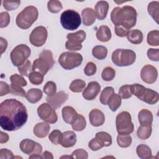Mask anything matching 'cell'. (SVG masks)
Returning a JSON list of instances; mask_svg holds the SVG:
<instances>
[{
  "instance_id": "1",
  "label": "cell",
  "mask_w": 159,
  "mask_h": 159,
  "mask_svg": "<svg viewBox=\"0 0 159 159\" xmlns=\"http://www.w3.org/2000/svg\"><path fill=\"white\" fill-rule=\"evenodd\" d=\"M27 112L25 106L15 99H8L0 104V125L7 131L21 128L27 122Z\"/></svg>"
},
{
  "instance_id": "2",
  "label": "cell",
  "mask_w": 159,
  "mask_h": 159,
  "mask_svg": "<svg viewBox=\"0 0 159 159\" xmlns=\"http://www.w3.org/2000/svg\"><path fill=\"white\" fill-rule=\"evenodd\" d=\"M137 11L130 6L122 7H116L111 13V19L115 26H122L129 30L135 25L137 21Z\"/></svg>"
},
{
  "instance_id": "3",
  "label": "cell",
  "mask_w": 159,
  "mask_h": 159,
  "mask_svg": "<svg viewBox=\"0 0 159 159\" xmlns=\"http://www.w3.org/2000/svg\"><path fill=\"white\" fill-rule=\"evenodd\" d=\"M39 12L37 7L29 6L25 7L16 17L17 25L22 29H29L37 19Z\"/></svg>"
},
{
  "instance_id": "4",
  "label": "cell",
  "mask_w": 159,
  "mask_h": 159,
  "mask_svg": "<svg viewBox=\"0 0 159 159\" xmlns=\"http://www.w3.org/2000/svg\"><path fill=\"white\" fill-rule=\"evenodd\" d=\"M131 92L139 99L149 104H154L158 101V93L149 88H146L140 84L130 85Z\"/></svg>"
},
{
  "instance_id": "5",
  "label": "cell",
  "mask_w": 159,
  "mask_h": 159,
  "mask_svg": "<svg viewBox=\"0 0 159 159\" xmlns=\"http://www.w3.org/2000/svg\"><path fill=\"white\" fill-rule=\"evenodd\" d=\"M112 61L118 66H126L132 65L136 59L135 53L129 49H116L112 54Z\"/></svg>"
},
{
  "instance_id": "6",
  "label": "cell",
  "mask_w": 159,
  "mask_h": 159,
  "mask_svg": "<svg viewBox=\"0 0 159 159\" xmlns=\"http://www.w3.org/2000/svg\"><path fill=\"white\" fill-rule=\"evenodd\" d=\"M62 27L66 30H74L81 25V19L80 14L72 9H68L62 12L60 17Z\"/></svg>"
},
{
  "instance_id": "7",
  "label": "cell",
  "mask_w": 159,
  "mask_h": 159,
  "mask_svg": "<svg viewBox=\"0 0 159 159\" xmlns=\"http://www.w3.org/2000/svg\"><path fill=\"white\" fill-rule=\"evenodd\" d=\"M83 61L81 54L75 52H63L58 58V63L65 70H72L79 66Z\"/></svg>"
},
{
  "instance_id": "8",
  "label": "cell",
  "mask_w": 159,
  "mask_h": 159,
  "mask_svg": "<svg viewBox=\"0 0 159 159\" xmlns=\"http://www.w3.org/2000/svg\"><path fill=\"white\" fill-rule=\"evenodd\" d=\"M116 129L119 134L127 135L131 134L134 129L132 122L131 116L127 111H122L116 117Z\"/></svg>"
},
{
  "instance_id": "9",
  "label": "cell",
  "mask_w": 159,
  "mask_h": 159,
  "mask_svg": "<svg viewBox=\"0 0 159 159\" xmlns=\"http://www.w3.org/2000/svg\"><path fill=\"white\" fill-rule=\"evenodd\" d=\"M30 48L25 44L17 45L10 54L11 60L14 66L22 65L30 55Z\"/></svg>"
},
{
  "instance_id": "10",
  "label": "cell",
  "mask_w": 159,
  "mask_h": 159,
  "mask_svg": "<svg viewBox=\"0 0 159 159\" xmlns=\"http://www.w3.org/2000/svg\"><path fill=\"white\" fill-rule=\"evenodd\" d=\"M19 147L23 153L30 155L29 158H42L40 154L42 151V147L39 143L26 139L21 141Z\"/></svg>"
},
{
  "instance_id": "11",
  "label": "cell",
  "mask_w": 159,
  "mask_h": 159,
  "mask_svg": "<svg viewBox=\"0 0 159 159\" xmlns=\"http://www.w3.org/2000/svg\"><path fill=\"white\" fill-rule=\"evenodd\" d=\"M66 38L68 40L66 42L65 47L70 51L80 50L82 48L81 43L86 39V32L80 30L75 33H70L67 35Z\"/></svg>"
},
{
  "instance_id": "12",
  "label": "cell",
  "mask_w": 159,
  "mask_h": 159,
  "mask_svg": "<svg viewBox=\"0 0 159 159\" xmlns=\"http://www.w3.org/2000/svg\"><path fill=\"white\" fill-rule=\"evenodd\" d=\"M37 113L40 118L48 124H54L58 120V116L48 103H42L37 108Z\"/></svg>"
},
{
  "instance_id": "13",
  "label": "cell",
  "mask_w": 159,
  "mask_h": 159,
  "mask_svg": "<svg viewBox=\"0 0 159 159\" xmlns=\"http://www.w3.org/2000/svg\"><path fill=\"white\" fill-rule=\"evenodd\" d=\"M48 32L43 26L35 27L29 35V41L32 45L35 47H41L46 42Z\"/></svg>"
},
{
  "instance_id": "14",
  "label": "cell",
  "mask_w": 159,
  "mask_h": 159,
  "mask_svg": "<svg viewBox=\"0 0 159 159\" xmlns=\"http://www.w3.org/2000/svg\"><path fill=\"white\" fill-rule=\"evenodd\" d=\"M140 76L143 82L148 84H152L155 83L157 79V70L151 65H147L142 68Z\"/></svg>"
},
{
  "instance_id": "15",
  "label": "cell",
  "mask_w": 159,
  "mask_h": 159,
  "mask_svg": "<svg viewBox=\"0 0 159 159\" xmlns=\"http://www.w3.org/2000/svg\"><path fill=\"white\" fill-rule=\"evenodd\" d=\"M68 95L63 91H60L52 96H48L47 101L55 109L60 107L65 102L67 101Z\"/></svg>"
},
{
  "instance_id": "16",
  "label": "cell",
  "mask_w": 159,
  "mask_h": 159,
  "mask_svg": "<svg viewBox=\"0 0 159 159\" xmlns=\"http://www.w3.org/2000/svg\"><path fill=\"white\" fill-rule=\"evenodd\" d=\"M101 90L100 84L96 81H91L83 92V96L86 100H93L98 96Z\"/></svg>"
},
{
  "instance_id": "17",
  "label": "cell",
  "mask_w": 159,
  "mask_h": 159,
  "mask_svg": "<svg viewBox=\"0 0 159 159\" xmlns=\"http://www.w3.org/2000/svg\"><path fill=\"white\" fill-rule=\"evenodd\" d=\"M89 119L91 124L94 127L102 125L105 121V116L103 112L98 109H92L89 114Z\"/></svg>"
},
{
  "instance_id": "18",
  "label": "cell",
  "mask_w": 159,
  "mask_h": 159,
  "mask_svg": "<svg viewBox=\"0 0 159 159\" xmlns=\"http://www.w3.org/2000/svg\"><path fill=\"white\" fill-rule=\"evenodd\" d=\"M52 67L49 63L42 58H39L35 59L32 65V70L33 71H37L43 75V76L46 75L48 71Z\"/></svg>"
},
{
  "instance_id": "19",
  "label": "cell",
  "mask_w": 159,
  "mask_h": 159,
  "mask_svg": "<svg viewBox=\"0 0 159 159\" xmlns=\"http://www.w3.org/2000/svg\"><path fill=\"white\" fill-rule=\"evenodd\" d=\"M78 114L71 106H65L62 109V117L63 120L70 124H73L78 117Z\"/></svg>"
},
{
  "instance_id": "20",
  "label": "cell",
  "mask_w": 159,
  "mask_h": 159,
  "mask_svg": "<svg viewBox=\"0 0 159 159\" xmlns=\"http://www.w3.org/2000/svg\"><path fill=\"white\" fill-rule=\"evenodd\" d=\"M76 142V134L71 130L66 131L63 133L60 144L62 147L69 148L74 146Z\"/></svg>"
},
{
  "instance_id": "21",
  "label": "cell",
  "mask_w": 159,
  "mask_h": 159,
  "mask_svg": "<svg viewBox=\"0 0 159 159\" xmlns=\"http://www.w3.org/2000/svg\"><path fill=\"white\" fill-rule=\"evenodd\" d=\"M109 9V4L105 1H98L95 6L96 17L99 20H103L106 18Z\"/></svg>"
},
{
  "instance_id": "22",
  "label": "cell",
  "mask_w": 159,
  "mask_h": 159,
  "mask_svg": "<svg viewBox=\"0 0 159 159\" xmlns=\"http://www.w3.org/2000/svg\"><path fill=\"white\" fill-rule=\"evenodd\" d=\"M83 23L86 26L91 25L96 20L95 11L89 7L85 8L81 11Z\"/></svg>"
},
{
  "instance_id": "23",
  "label": "cell",
  "mask_w": 159,
  "mask_h": 159,
  "mask_svg": "<svg viewBox=\"0 0 159 159\" xmlns=\"http://www.w3.org/2000/svg\"><path fill=\"white\" fill-rule=\"evenodd\" d=\"M50 125L45 122H42L37 123L34 127V134L39 138H43L47 135L50 130Z\"/></svg>"
},
{
  "instance_id": "24",
  "label": "cell",
  "mask_w": 159,
  "mask_h": 159,
  "mask_svg": "<svg viewBox=\"0 0 159 159\" xmlns=\"http://www.w3.org/2000/svg\"><path fill=\"white\" fill-rule=\"evenodd\" d=\"M138 119L142 125H151L153 122V114L148 109H142L138 114Z\"/></svg>"
},
{
  "instance_id": "25",
  "label": "cell",
  "mask_w": 159,
  "mask_h": 159,
  "mask_svg": "<svg viewBox=\"0 0 159 159\" xmlns=\"http://www.w3.org/2000/svg\"><path fill=\"white\" fill-rule=\"evenodd\" d=\"M111 31L107 25H101L97 30L96 38L101 42H108L111 39Z\"/></svg>"
},
{
  "instance_id": "26",
  "label": "cell",
  "mask_w": 159,
  "mask_h": 159,
  "mask_svg": "<svg viewBox=\"0 0 159 159\" xmlns=\"http://www.w3.org/2000/svg\"><path fill=\"white\" fill-rule=\"evenodd\" d=\"M42 91L38 88H32L28 90L26 93V98L30 103H35L39 101L42 98Z\"/></svg>"
},
{
  "instance_id": "27",
  "label": "cell",
  "mask_w": 159,
  "mask_h": 159,
  "mask_svg": "<svg viewBox=\"0 0 159 159\" xmlns=\"http://www.w3.org/2000/svg\"><path fill=\"white\" fill-rule=\"evenodd\" d=\"M127 37L128 40L133 44H139L143 40V34L142 32L138 29H134L130 30L127 35Z\"/></svg>"
},
{
  "instance_id": "28",
  "label": "cell",
  "mask_w": 159,
  "mask_h": 159,
  "mask_svg": "<svg viewBox=\"0 0 159 159\" xmlns=\"http://www.w3.org/2000/svg\"><path fill=\"white\" fill-rule=\"evenodd\" d=\"M136 152L137 155L140 158L150 159L154 158L152 155V150L150 148L145 144H140L138 145Z\"/></svg>"
},
{
  "instance_id": "29",
  "label": "cell",
  "mask_w": 159,
  "mask_h": 159,
  "mask_svg": "<svg viewBox=\"0 0 159 159\" xmlns=\"http://www.w3.org/2000/svg\"><path fill=\"white\" fill-rule=\"evenodd\" d=\"M107 104L112 111H116L120 106L121 98L119 94L114 93L109 98Z\"/></svg>"
},
{
  "instance_id": "30",
  "label": "cell",
  "mask_w": 159,
  "mask_h": 159,
  "mask_svg": "<svg viewBox=\"0 0 159 159\" xmlns=\"http://www.w3.org/2000/svg\"><path fill=\"white\" fill-rule=\"evenodd\" d=\"M149 14L152 17L155 21L158 24V15H159V2L152 1L150 2L147 7Z\"/></svg>"
},
{
  "instance_id": "31",
  "label": "cell",
  "mask_w": 159,
  "mask_h": 159,
  "mask_svg": "<svg viewBox=\"0 0 159 159\" xmlns=\"http://www.w3.org/2000/svg\"><path fill=\"white\" fill-rule=\"evenodd\" d=\"M152 129L151 125H140V126L139 127L137 130V135L140 139L145 140L150 137L152 134Z\"/></svg>"
},
{
  "instance_id": "32",
  "label": "cell",
  "mask_w": 159,
  "mask_h": 159,
  "mask_svg": "<svg viewBox=\"0 0 159 159\" xmlns=\"http://www.w3.org/2000/svg\"><path fill=\"white\" fill-rule=\"evenodd\" d=\"M92 53L93 57L96 59L103 60L107 55V49L104 46L97 45L93 48Z\"/></svg>"
},
{
  "instance_id": "33",
  "label": "cell",
  "mask_w": 159,
  "mask_h": 159,
  "mask_svg": "<svg viewBox=\"0 0 159 159\" xmlns=\"http://www.w3.org/2000/svg\"><path fill=\"white\" fill-rule=\"evenodd\" d=\"M86 125V121L85 118L81 114H78L76 120L75 122L71 124V127L75 131H82L84 129Z\"/></svg>"
},
{
  "instance_id": "34",
  "label": "cell",
  "mask_w": 159,
  "mask_h": 159,
  "mask_svg": "<svg viewBox=\"0 0 159 159\" xmlns=\"http://www.w3.org/2000/svg\"><path fill=\"white\" fill-rule=\"evenodd\" d=\"M86 83L84 81L80 79H76L71 83L70 89L74 93H80L84 89Z\"/></svg>"
},
{
  "instance_id": "35",
  "label": "cell",
  "mask_w": 159,
  "mask_h": 159,
  "mask_svg": "<svg viewBox=\"0 0 159 159\" xmlns=\"http://www.w3.org/2000/svg\"><path fill=\"white\" fill-rule=\"evenodd\" d=\"M117 142L119 147L127 148L129 147L132 143V137L129 135V134H119L117 137Z\"/></svg>"
},
{
  "instance_id": "36",
  "label": "cell",
  "mask_w": 159,
  "mask_h": 159,
  "mask_svg": "<svg viewBox=\"0 0 159 159\" xmlns=\"http://www.w3.org/2000/svg\"><path fill=\"white\" fill-rule=\"evenodd\" d=\"M147 43L151 46H158L159 45V31L152 30L148 33Z\"/></svg>"
},
{
  "instance_id": "37",
  "label": "cell",
  "mask_w": 159,
  "mask_h": 159,
  "mask_svg": "<svg viewBox=\"0 0 159 159\" xmlns=\"http://www.w3.org/2000/svg\"><path fill=\"white\" fill-rule=\"evenodd\" d=\"M114 93V89L111 86H107L102 91L101 96H100V102L104 104V105H106L107 101L109 99V98H110V96Z\"/></svg>"
},
{
  "instance_id": "38",
  "label": "cell",
  "mask_w": 159,
  "mask_h": 159,
  "mask_svg": "<svg viewBox=\"0 0 159 159\" xmlns=\"http://www.w3.org/2000/svg\"><path fill=\"white\" fill-rule=\"evenodd\" d=\"M96 137L99 139L104 147H109L112 144V137L110 134L106 132H99L96 134Z\"/></svg>"
},
{
  "instance_id": "39",
  "label": "cell",
  "mask_w": 159,
  "mask_h": 159,
  "mask_svg": "<svg viewBox=\"0 0 159 159\" xmlns=\"http://www.w3.org/2000/svg\"><path fill=\"white\" fill-rule=\"evenodd\" d=\"M10 81H11V84L16 86L23 87V86H25L27 84L26 80L22 76L17 74H14L11 76Z\"/></svg>"
},
{
  "instance_id": "40",
  "label": "cell",
  "mask_w": 159,
  "mask_h": 159,
  "mask_svg": "<svg viewBox=\"0 0 159 159\" xmlns=\"http://www.w3.org/2000/svg\"><path fill=\"white\" fill-rule=\"evenodd\" d=\"M18 71L20 75L29 77L30 73L33 71L30 61L27 60L22 65L18 66Z\"/></svg>"
},
{
  "instance_id": "41",
  "label": "cell",
  "mask_w": 159,
  "mask_h": 159,
  "mask_svg": "<svg viewBox=\"0 0 159 159\" xmlns=\"http://www.w3.org/2000/svg\"><path fill=\"white\" fill-rule=\"evenodd\" d=\"M47 7L50 12L52 13H57L62 9L63 6L60 1L57 0H52L48 2Z\"/></svg>"
},
{
  "instance_id": "42",
  "label": "cell",
  "mask_w": 159,
  "mask_h": 159,
  "mask_svg": "<svg viewBox=\"0 0 159 159\" xmlns=\"http://www.w3.org/2000/svg\"><path fill=\"white\" fill-rule=\"evenodd\" d=\"M30 82L35 85H39L42 83L43 75L37 71H32L29 76Z\"/></svg>"
},
{
  "instance_id": "43",
  "label": "cell",
  "mask_w": 159,
  "mask_h": 159,
  "mask_svg": "<svg viewBox=\"0 0 159 159\" xmlns=\"http://www.w3.org/2000/svg\"><path fill=\"white\" fill-rule=\"evenodd\" d=\"M115 75H116L115 70L112 68L110 66H107V67H106L102 70L101 73V76L104 81H109L114 79V78L115 77Z\"/></svg>"
},
{
  "instance_id": "44",
  "label": "cell",
  "mask_w": 159,
  "mask_h": 159,
  "mask_svg": "<svg viewBox=\"0 0 159 159\" xmlns=\"http://www.w3.org/2000/svg\"><path fill=\"white\" fill-rule=\"evenodd\" d=\"M43 92L46 94L48 96H52L56 94L57 91V86L56 84L52 81H48L45 83V86H43Z\"/></svg>"
},
{
  "instance_id": "45",
  "label": "cell",
  "mask_w": 159,
  "mask_h": 159,
  "mask_svg": "<svg viewBox=\"0 0 159 159\" xmlns=\"http://www.w3.org/2000/svg\"><path fill=\"white\" fill-rule=\"evenodd\" d=\"M63 134L59 130H53L48 135V139L51 142L55 145L60 144Z\"/></svg>"
},
{
  "instance_id": "46",
  "label": "cell",
  "mask_w": 159,
  "mask_h": 159,
  "mask_svg": "<svg viewBox=\"0 0 159 159\" xmlns=\"http://www.w3.org/2000/svg\"><path fill=\"white\" fill-rule=\"evenodd\" d=\"M119 95L123 99H128L133 94L131 92L130 85L125 84L122 86L119 90Z\"/></svg>"
},
{
  "instance_id": "47",
  "label": "cell",
  "mask_w": 159,
  "mask_h": 159,
  "mask_svg": "<svg viewBox=\"0 0 159 159\" xmlns=\"http://www.w3.org/2000/svg\"><path fill=\"white\" fill-rule=\"evenodd\" d=\"M39 58H42L43 59H44L45 61H47L49 65H50V66L52 68L55 61L53 58V54L52 53L51 51L48 50H43L39 55Z\"/></svg>"
},
{
  "instance_id": "48",
  "label": "cell",
  "mask_w": 159,
  "mask_h": 159,
  "mask_svg": "<svg viewBox=\"0 0 159 159\" xmlns=\"http://www.w3.org/2000/svg\"><path fill=\"white\" fill-rule=\"evenodd\" d=\"M88 147L89 148L93 151H96L101 148H102L104 146L102 142L97 137H95V138L93 139L88 144Z\"/></svg>"
},
{
  "instance_id": "49",
  "label": "cell",
  "mask_w": 159,
  "mask_h": 159,
  "mask_svg": "<svg viewBox=\"0 0 159 159\" xmlns=\"http://www.w3.org/2000/svg\"><path fill=\"white\" fill-rule=\"evenodd\" d=\"M20 4V1H3L2 4L7 11H12L17 9Z\"/></svg>"
},
{
  "instance_id": "50",
  "label": "cell",
  "mask_w": 159,
  "mask_h": 159,
  "mask_svg": "<svg viewBox=\"0 0 159 159\" xmlns=\"http://www.w3.org/2000/svg\"><path fill=\"white\" fill-rule=\"evenodd\" d=\"M10 93L16 96H20L22 97H26V93L22 87L14 86L11 84L10 86Z\"/></svg>"
},
{
  "instance_id": "51",
  "label": "cell",
  "mask_w": 159,
  "mask_h": 159,
  "mask_svg": "<svg viewBox=\"0 0 159 159\" xmlns=\"http://www.w3.org/2000/svg\"><path fill=\"white\" fill-rule=\"evenodd\" d=\"M10 22V16L7 12H2L0 14V27H7Z\"/></svg>"
},
{
  "instance_id": "52",
  "label": "cell",
  "mask_w": 159,
  "mask_h": 159,
  "mask_svg": "<svg viewBox=\"0 0 159 159\" xmlns=\"http://www.w3.org/2000/svg\"><path fill=\"white\" fill-rule=\"evenodd\" d=\"M71 156L73 158L76 159H87L88 157V152L81 148L76 149L73 152Z\"/></svg>"
},
{
  "instance_id": "53",
  "label": "cell",
  "mask_w": 159,
  "mask_h": 159,
  "mask_svg": "<svg viewBox=\"0 0 159 159\" xmlns=\"http://www.w3.org/2000/svg\"><path fill=\"white\" fill-rule=\"evenodd\" d=\"M84 72L87 76H92L94 75L96 72V66L93 62H88L84 69Z\"/></svg>"
},
{
  "instance_id": "54",
  "label": "cell",
  "mask_w": 159,
  "mask_h": 159,
  "mask_svg": "<svg viewBox=\"0 0 159 159\" xmlns=\"http://www.w3.org/2000/svg\"><path fill=\"white\" fill-rule=\"evenodd\" d=\"M147 56L150 60L158 61L159 60V49L149 48L147 51Z\"/></svg>"
},
{
  "instance_id": "55",
  "label": "cell",
  "mask_w": 159,
  "mask_h": 159,
  "mask_svg": "<svg viewBox=\"0 0 159 159\" xmlns=\"http://www.w3.org/2000/svg\"><path fill=\"white\" fill-rule=\"evenodd\" d=\"M12 152L6 148H2L0 150V159H11L14 158Z\"/></svg>"
},
{
  "instance_id": "56",
  "label": "cell",
  "mask_w": 159,
  "mask_h": 159,
  "mask_svg": "<svg viewBox=\"0 0 159 159\" xmlns=\"http://www.w3.org/2000/svg\"><path fill=\"white\" fill-rule=\"evenodd\" d=\"M10 93V86L4 81L0 82V96H3Z\"/></svg>"
},
{
  "instance_id": "57",
  "label": "cell",
  "mask_w": 159,
  "mask_h": 159,
  "mask_svg": "<svg viewBox=\"0 0 159 159\" xmlns=\"http://www.w3.org/2000/svg\"><path fill=\"white\" fill-rule=\"evenodd\" d=\"M129 32V30L126 29L122 26H115V33L119 37H125Z\"/></svg>"
},
{
  "instance_id": "58",
  "label": "cell",
  "mask_w": 159,
  "mask_h": 159,
  "mask_svg": "<svg viewBox=\"0 0 159 159\" xmlns=\"http://www.w3.org/2000/svg\"><path fill=\"white\" fill-rule=\"evenodd\" d=\"M0 47H1V54H2L3 52L6 50L7 47V42L6 39L2 37H0Z\"/></svg>"
},
{
  "instance_id": "59",
  "label": "cell",
  "mask_w": 159,
  "mask_h": 159,
  "mask_svg": "<svg viewBox=\"0 0 159 159\" xmlns=\"http://www.w3.org/2000/svg\"><path fill=\"white\" fill-rule=\"evenodd\" d=\"M0 143H6L9 140V135L3 132H1V135H0Z\"/></svg>"
},
{
  "instance_id": "60",
  "label": "cell",
  "mask_w": 159,
  "mask_h": 159,
  "mask_svg": "<svg viewBox=\"0 0 159 159\" xmlns=\"http://www.w3.org/2000/svg\"><path fill=\"white\" fill-rule=\"evenodd\" d=\"M42 158H47V159L52 158V159H53V155L52 154V153H50V152H48V151H45V152L42 153Z\"/></svg>"
},
{
  "instance_id": "61",
  "label": "cell",
  "mask_w": 159,
  "mask_h": 159,
  "mask_svg": "<svg viewBox=\"0 0 159 159\" xmlns=\"http://www.w3.org/2000/svg\"><path fill=\"white\" fill-rule=\"evenodd\" d=\"M61 158H73L72 156H69V155H65V156H62L60 157Z\"/></svg>"
}]
</instances>
